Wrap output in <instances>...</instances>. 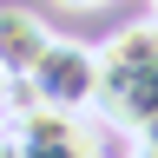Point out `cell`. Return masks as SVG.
I'll return each mask as SVG.
<instances>
[{"mask_svg":"<svg viewBox=\"0 0 158 158\" xmlns=\"http://www.w3.org/2000/svg\"><path fill=\"white\" fill-rule=\"evenodd\" d=\"M92 118L106 132H145L158 118V13L118 27L99 46V106Z\"/></svg>","mask_w":158,"mask_h":158,"instance_id":"cell-1","label":"cell"},{"mask_svg":"<svg viewBox=\"0 0 158 158\" xmlns=\"http://www.w3.org/2000/svg\"><path fill=\"white\" fill-rule=\"evenodd\" d=\"M7 125H13L20 158H106V125H99V118H79V112L33 106L27 79H20L13 99H7Z\"/></svg>","mask_w":158,"mask_h":158,"instance_id":"cell-2","label":"cell"},{"mask_svg":"<svg viewBox=\"0 0 158 158\" xmlns=\"http://www.w3.org/2000/svg\"><path fill=\"white\" fill-rule=\"evenodd\" d=\"M27 92H33V106L92 118V106H99V46H86V40H53L46 59L27 73Z\"/></svg>","mask_w":158,"mask_h":158,"instance_id":"cell-3","label":"cell"},{"mask_svg":"<svg viewBox=\"0 0 158 158\" xmlns=\"http://www.w3.org/2000/svg\"><path fill=\"white\" fill-rule=\"evenodd\" d=\"M53 40H59V33H53L33 7H0V66H7L13 79H27L40 59H46Z\"/></svg>","mask_w":158,"mask_h":158,"instance_id":"cell-4","label":"cell"},{"mask_svg":"<svg viewBox=\"0 0 158 158\" xmlns=\"http://www.w3.org/2000/svg\"><path fill=\"white\" fill-rule=\"evenodd\" d=\"M0 158H20V145H13V125H7V112H0Z\"/></svg>","mask_w":158,"mask_h":158,"instance_id":"cell-5","label":"cell"},{"mask_svg":"<svg viewBox=\"0 0 158 158\" xmlns=\"http://www.w3.org/2000/svg\"><path fill=\"white\" fill-rule=\"evenodd\" d=\"M53 7H66V13H92V7H106V0H53Z\"/></svg>","mask_w":158,"mask_h":158,"instance_id":"cell-6","label":"cell"},{"mask_svg":"<svg viewBox=\"0 0 158 158\" xmlns=\"http://www.w3.org/2000/svg\"><path fill=\"white\" fill-rule=\"evenodd\" d=\"M13 86H20V79H13L7 66H0V112H7V99H13Z\"/></svg>","mask_w":158,"mask_h":158,"instance_id":"cell-7","label":"cell"},{"mask_svg":"<svg viewBox=\"0 0 158 158\" xmlns=\"http://www.w3.org/2000/svg\"><path fill=\"white\" fill-rule=\"evenodd\" d=\"M132 145H145V152H158V118H152V125H145V132L132 138Z\"/></svg>","mask_w":158,"mask_h":158,"instance_id":"cell-8","label":"cell"},{"mask_svg":"<svg viewBox=\"0 0 158 158\" xmlns=\"http://www.w3.org/2000/svg\"><path fill=\"white\" fill-rule=\"evenodd\" d=\"M125 158H158V152H145V145H132V152H125Z\"/></svg>","mask_w":158,"mask_h":158,"instance_id":"cell-9","label":"cell"},{"mask_svg":"<svg viewBox=\"0 0 158 158\" xmlns=\"http://www.w3.org/2000/svg\"><path fill=\"white\" fill-rule=\"evenodd\" d=\"M152 13H158V0H152Z\"/></svg>","mask_w":158,"mask_h":158,"instance_id":"cell-10","label":"cell"}]
</instances>
